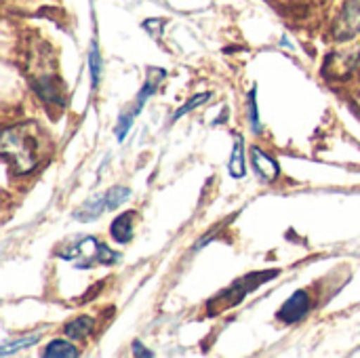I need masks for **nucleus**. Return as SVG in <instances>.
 Segmentation results:
<instances>
[{
    "label": "nucleus",
    "instance_id": "f257e3e1",
    "mask_svg": "<svg viewBox=\"0 0 360 358\" xmlns=\"http://www.w3.org/2000/svg\"><path fill=\"white\" fill-rule=\"evenodd\" d=\"M2 158L15 175H27L38 167V137L32 122H21L4 129L0 141Z\"/></svg>",
    "mask_w": 360,
    "mask_h": 358
},
{
    "label": "nucleus",
    "instance_id": "f03ea898",
    "mask_svg": "<svg viewBox=\"0 0 360 358\" xmlns=\"http://www.w3.org/2000/svg\"><path fill=\"white\" fill-rule=\"evenodd\" d=\"M57 257L63 262H78L76 268H93V266H116L122 262L118 251H112L108 245L99 243L95 236L80 238L78 243L68 245L65 249H57Z\"/></svg>",
    "mask_w": 360,
    "mask_h": 358
},
{
    "label": "nucleus",
    "instance_id": "7ed1b4c3",
    "mask_svg": "<svg viewBox=\"0 0 360 358\" xmlns=\"http://www.w3.org/2000/svg\"><path fill=\"white\" fill-rule=\"evenodd\" d=\"M281 274V270H262V272H251L238 281H234L228 289H224L221 293H217L209 304L207 310L209 314H219L224 310H230L234 306H238L251 291H255L257 287L270 283L272 279H276Z\"/></svg>",
    "mask_w": 360,
    "mask_h": 358
},
{
    "label": "nucleus",
    "instance_id": "20e7f679",
    "mask_svg": "<svg viewBox=\"0 0 360 358\" xmlns=\"http://www.w3.org/2000/svg\"><path fill=\"white\" fill-rule=\"evenodd\" d=\"M360 36V0H348L335 21V38L352 40Z\"/></svg>",
    "mask_w": 360,
    "mask_h": 358
},
{
    "label": "nucleus",
    "instance_id": "39448f33",
    "mask_svg": "<svg viewBox=\"0 0 360 358\" xmlns=\"http://www.w3.org/2000/svg\"><path fill=\"white\" fill-rule=\"evenodd\" d=\"M310 310V295L304 291V289H297L283 306L281 310L276 312L278 321L287 323V325H293V323H300Z\"/></svg>",
    "mask_w": 360,
    "mask_h": 358
},
{
    "label": "nucleus",
    "instance_id": "423d86ee",
    "mask_svg": "<svg viewBox=\"0 0 360 358\" xmlns=\"http://www.w3.org/2000/svg\"><path fill=\"white\" fill-rule=\"evenodd\" d=\"M251 162H253L255 173H257L264 181H274V179L281 175V167H278L276 158L270 156V154H266L259 146H253V148H251Z\"/></svg>",
    "mask_w": 360,
    "mask_h": 358
},
{
    "label": "nucleus",
    "instance_id": "0eeeda50",
    "mask_svg": "<svg viewBox=\"0 0 360 358\" xmlns=\"http://www.w3.org/2000/svg\"><path fill=\"white\" fill-rule=\"evenodd\" d=\"M165 76H167V72H165L162 68H148V78H146L143 87L139 89L137 99H135L133 110H131V114H133L135 118H137V116H139V112L143 110L146 101L156 93V89H158V84L162 82V78H165Z\"/></svg>",
    "mask_w": 360,
    "mask_h": 358
},
{
    "label": "nucleus",
    "instance_id": "6e6552de",
    "mask_svg": "<svg viewBox=\"0 0 360 358\" xmlns=\"http://www.w3.org/2000/svg\"><path fill=\"white\" fill-rule=\"evenodd\" d=\"M110 236L118 245H129L135 236V211H124L118 217H114L110 226Z\"/></svg>",
    "mask_w": 360,
    "mask_h": 358
},
{
    "label": "nucleus",
    "instance_id": "1a4fd4ad",
    "mask_svg": "<svg viewBox=\"0 0 360 358\" xmlns=\"http://www.w3.org/2000/svg\"><path fill=\"white\" fill-rule=\"evenodd\" d=\"M108 211V198H105V192L103 194H95L93 198H89L84 205H80L72 215L76 222H95L97 217H101L103 213Z\"/></svg>",
    "mask_w": 360,
    "mask_h": 358
},
{
    "label": "nucleus",
    "instance_id": "9d476101",
    "mask_svg": "<svg viewBox=\"0 0 360 358\" xmlns=\"http://www.w3.org/2000/svg\"><path fill=\"white\" fill-rule=\"evenodd\" d=\"M228 171L234 179H243L247 175V165H245V139L243 135H236L234 139V148L230 154V162H228Z\"/></svg>",
    "mask_w": 360,
    "mask_h": 358
},
{
    "label": "nucleus",
    "instance_id": "9b49d317",
    "mask_svg": "<svg viewBox=\"0 0 360 358\" xmlns=\"http://www.w3.org/2000/svg\"><path fill=\"white\" fill-rule=\"evenodd\" d=\"M95 329V319L91 317H78L74 321H70L63 329V333L70 340H84L86 335H91V331Z\"/></svg>",
    "mask_w": 360,
    "mask_h": 358
},
{
    "label": "nucleus",
    "instance_id": "f8f14e48",
    "mask_svg": "<svg viewBox=\"0 0 360 358\" xmlns=\"http://www.w3.org/2000/svg\"><path fill=\"white\" fill-rule=\"evenodd\" d=\"M44 357H61V358H76L78 350L76 346H72L68 340H51L42 352Z\"/></svg>",
    "mask_w": 360,
    "mask_h": 358
},
{
    "label": "nucleus",
    "instance_id": "ddd939ff",
    "mask_svg": "<svg viewBox=\"0 0 360 358\" xmlns=\"http://www.w3.org/2000/svg\"><path fill=\"white\" fill-rule=\"evenodd\" d=\"M105 198H108V211H116L120 205H124L131 198V190L127 186H112L105 192Z\"/></svg>",
    "mask_w": 360,
    "mask_h": 358
},
{
    "label": "nucleus",
    "instance_id": "4468645a",
    "mask_svg": "<svg viewBox=\"0 0 360 358\" xmlns=\"http://www.w3.org/2000/svg\"><path fill=\"white\" fill-rule=\"evenodd\" d=\"M89 68H91V82H93V89L99 87V80H101V53L97 49V44L93 42L91 44V51H89Z\"/></svg>",
    "mask_w": 360,
    "mask_h": 358
},
{
    "label": "nucleus",
    "instance_id": "2eb2a0df",
    "mask_svg": "<svg viewBox=\"0 0 360 358\" xmlns=\"http://www.w3.org/2000/svg\"><path fill=\"white\" fill-rule=\"evenodd\" d=\"M38 342H40V333L27 335V338H19V340H13V342H4L0 354H2V357H8V354H13V352H17V350L30 348V346H34V344H38Z\"/></svg>",
    "mask_w": 360,
    "mask_h": 358
},
{
    "label": "nucleus",
    "instance_id": "dca6fc26",
    "mask_svg": "<svg viewBox=\"0 0 360 358\" xmlns=\"http://www.w3.org/2000/svg\"><path fill=\"white\" fill-rule=\"evenodd\" d=\"M211 95H213L211 91H205V93H196V95H192V97H190V99H188V101H186V103L175 112V114H173V122H175V120H179L181 116L190 114V110H194V108H198V106L207 103V101L211 99Z\"/></svg>",
    "mask_w": 360,
    "mask_h": 358
},
{
    "label": "nucleus",
    "instance_id": "f3484780",
    "mask_svg": "<svg viewBox=\"0 0 360 358\" xmlns=\"http://www.w3.org/2000/svg\"><path fill=\"white\" fill-rule=\"evenodd\" d=\"M249 120H251L253 133H262V120H259V112H257V89L255 87L249 93Z\"/></svg>",
    "mask_w": 360,
    "mask_h": 358
},
{
    "label": "nucleus",
    "instance_id": "a211bd4d",
    "mask_svg": "<svg viewBox=\"0 0 360 358\" xmlns=\"http://www.w3.org/2000/svg\"><path fill=\"white\" fill-rule=\"evenodd\" d=\"M133 120H135V116H133L131 112H127V114H122V116L118 118V124H116V139H118V141H124L127 133L131 131Z\"/></svg>",
    "mask_w": 360,
    "mask_h": 358
},
{
    "label": "nucleus",
    "instance_id": "6ab92c4d",
    "mask_svg": "<svg viewBox=\"0 0 360 358\" xmlns=\"http://www.w3.org/2000/svg\"><path fill=\"white\" fill-rule=\"evenodd\" d=\"M133 354H135V357H143V358L154 357V352H152V350H148L141 342H133Z\"/></svg>",
    "mask_w": 360,
    "mask_h": 358
}]
</instances>
